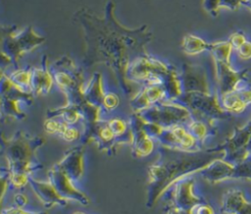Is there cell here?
<instances>
[{"instance_id": "b9f144b4", "label": "cell", "mask_w": 251, "mask_h": 214, "mask_svg": "<svg viewBox=\"0 0 251 214\" xmlns=\"http://www.w3.org/2000/svg\"><path fill=\"white\" fill-rule=\"evenodd\" d=\"M246 150L248 151V153H249V154H251V136H250V139H249V141H248V143H247Z\"/></svg>"}, {"instance_id": "9c48e42d", "label": "cell", "mask_w": 251, "mask_h": 214, "mask_svg": "<svg viewBox=\"0 0 251 214\" xmlns=\"http://www.w3.org/2000/svg\"><path fill=\"white\" fill-rule=\"evenodd\" d=\"M45 37L37 34L31 27H25L21 32L16 31L8 35L2 44V52L17 66L19 59L26 52L31 51L40 44L44 43Z\"/></svg>"}, {"instance_id": "1f68e13d", "label": "cell", "mask_w": 251, "mask_h": 214, "mask_svg": "<svg viewBox=\"0 0 251 214\" xmlns=\"http://www.w3.org/2000/svg\"><path fill=\"white\" fill-rule=\"evenodd\" d=\"M120 104V97L114 92H106L103 102H102V110L106 112H112L115 110Z\"/></svg>"}, {"instance_id": "ffe728a7", "label": "cell", "mask_w": 251, "mask_h": 214, "mask_svg": "<svg viewBox=\"0 0 251 214\" xmlns=\"http://www.w3.org/2000/svg\"><path fill=\"white\" fill-rule=\"evenodd\" d=\"M222 214H251V201L239 188H229L222 196Z\"/></svg>"}, {"instance_id": "f546056e", "label": "cell", "mask_w": 251, "mask_h": 214, "mask_svg": "<svg viewBox=\"0 0 251 214\" xmlns=\"http://www.w3.org/2000/svg\"><path fill=\"white\" fill-rule=\"evenodd\" d=\"M232 179L251 181V154L241 162L234 165Z\"/></svg>"}, {"instance_id": "8fae6325", "label": "cell", "mask_w": 251, "mask_h": 214, "mask_svg": "<svg viewBox=\"0 0 251 214\" xmlns=\"http://www.w3.org/2000/svg\"><path fill=\"white\" fill-rule=\"evenodd\" d=\"M155 140L161 146L179 151L195 152L204 149V146L188 132L185 125L163 128Z\"/></svg>"}, {"instance_id": "4dcf8cb0", "label": "cell", "mask_w": 251, "mask_h": 214, "mask_svg": "<svg viewBox=\"0 0 251 214\" xmlns=\"http://www.w3.org/2000/svg\"><path fill=\"white\" fill-rule=\"evenodd\" d=\"M11 185V177L8 167L0 166V212L2 210V203L4 196Z\"/></svg>"}, {"instance_id": "2e32d148", "label": "cell", "mask_w": 251, "mask_h": 214, "mask_svg": "<svg viewBox=\"0 0 251 214\" xmlns=\"http://www.w3.org/2000/svg\"><path fill=\"white\" fill-rule=\"evenodd\" d=\"M128 123L132 135L130 143L132 157L139 159L150 155L154 150L155 142L145 131L142 118L137 113H133L130 116Z\"/></svg>"}, {"instance_id": "e0dca14e", "label": "cell", "mask_w": 251, "mask_h": 214, "mask_svg": "<svg viewBox=\"0 0 251 214\" xmlns=\"http://www.w3.org/2000/svg\"><path fill=\"white\" fill-rule=\"evenodd\" d=\"M55 165L73 182L79 181L84 173V147L77 145L69 149Z\"/></svg>"}, {"instance_id": "f35d334b", "label": "cell", "mask_w": 251, "mask_h": 214, "mask_svg": "<svg viewBox=\"0 0 251 214\" xmlns=\"http://www.w3.org/2000/svg\"><path fill=\"white\" fill-rule=\"evenodd\" d=\"M14 202L18 207H24L27 203V196L23 192H18L14 196Z\"/></svg>"}, {"instance_id": "8992f818", "label": "cell", "mask_w": 251, "mask_h": 214, "mask_svg": "<svg viewBox=\"0 0 251 214\" xmlns=\"http://www.w3.org/2000/svg\"><path fill=\"white\" fill-rule=\"evenodd\" d=\"M171 67L172 65L146 53L135 58L129 64L126 78L130 82H137L142 86L163 84Z\"/></svg>"}, {"instance_id": "277c9868", "label": "cell", "mask_w": 251, "mask_h": 214, "mask_svg": "<svg viewBox=\"0 0 251 214\" xmlns=\"http://www.w3.org/2000/svg\"><path fill=\"white\" fill-rule=\"evenodd\" d=\"M50 71L54 82L66 95L67 103L82 107L87 103L84 98V79L82 70L78 68L73 59L67 55L63 56L52 65Z\"/></svg>"}, {"instance_id": "484cf974", "label": "cell", "mask_w": 251, "mask_h": 214, "mask_svg": "<svg viewBox=\"0 0 251 214\" xmlns=\"http://www.w3.org/2000/svg\"><path fill=\"white\" fill-rule=\"evenodd\" d=\"M219 99L223 109L229 115L241 114L248 107L236 90L219 95Z\"/></svg>"}, {"instance_id": "7402d4cb", "label": "cell", "mask_w": 251, "mask_h": 214, "mask_svg": "<svg viewBox=\"0 0 251 214\" xmlns=\"http://www.w3.org/2000/svg\"><path fill=\"white\" fill-rule=\"evenodd\" d=\"M233 172L234 164L226 161L223 157H219L203 168L198 175L210 184H219L232 179Z\"/></svg>"}, {"instance_id": "ba28073f", "label": "cell", "mask_w": 251, "mask_h": 214, "mask_svg": "<svg viewBox=\"0 0 251 214\" xmlns=\"http://www.w3.org/2000/svg\"><path fill=\"white\" fill-rule=\"evenodd\" d=\"M0 97H1V119L24 120L26 114L22 108L23 104L31 105L33 103V95L23 91L4 74L0 79Z\"/></svg>"}, {"instance_id": "f1b7e54d", "label": "cell", "mask_w": 251, "mask_h": 214, "mask_svg": "<svg viewBox=\"0 0 251 214\" xmlns=\"http://www.w3.org/2000/svg\"><path fill=\"white\" fill-rule=\"evenodd\" d=\"M232 50L233 48L227 40L210 43L209 51L212 53L214 61L230 62V55Z\"/></svg>"}, {"instance_id": "7c38bea8", "label": "cell", "mask_w": 251, "mask_h": 214, "mask_svg": "<svg viewBox=\"0 0 251 214\" xmlns=\"http://www.w3.org/2000/svg\"><path fill=\"white\" fill-rule=\"evenodd\" d=\"M250 136L251 120L243 127L236 128L233 134L227 137L225 142L217 145V147L224 152V159L235 165L244 160L249 155L248 151L246 150V146Z\"/></svg>"}, {"instance_id": "ac0fdd59", "label": "cell", "mask_w": 251, "mask_h": 214, "mask_svg": "<svg viewBox=\"0 0 251 214\" xmlns=\"http://www.w3.org/2000/svg\"><path fill=\"white\" fill-rule=\"evenodd\" d=\"M163 101H168L167 93L163 84L143 85L142 88L131 98L130 106L135 113H138Z\"/></svg>"}, {"instance_id": "4fadbf2b", "label": "cell", "mask_w": 251, "mask_h": 214, "mask_svg": "<svg viewBox=\"0 0 251 214\" xmlns=\"http://www.w3.org/2000/svg\"><path fill=\"white\" fill-rule=\"evenodd\" d=\"M179 79L183 92H205L212 93L214 90L211 86L208 72L202 65L184 63L179 71Z\"/></svg>"}, {"instance_id": "cb8c5ba5", "label": "cell", "mask_w": 251, "mask_h": 214, "mask_svg": "<svg viewBox=\"0 0 251 214\" xmlns=\"http://www.w3.org/2000/svg\"><path fill=\"white\" fill-rule=\"evenodd\" d=\"M46 118H60L70 125H75L79 121H82V114L79 107L67 103L62 107L47 110Z\"/></svg>"}, {"instance_id": "d6a6232c", "label": "cell", "mask_w": 251, "mask_h": 214, "mask_svg": "<svg viewBox=\"0 0 251 214\" xmlns=\"http://www.w3.org/2000/svg\"><path fill=\"white\" fill-rule=\"evenodd\" d=\"M246 40H247V37H246L245 33L241 30H237V31L233 32L232 34H230V36L227 39V41L232 46L233 50H236L237 48H239Z\"/></svg>"}, {"instance_id": "5b68a950", "label": "cell", "mask_w": 251, "mask_h": 214, "mask_svg": "<svg viewBox=\"0 0 251 214\" xmlns=\"http://www.w3.org/2000/svg\"><path fill=\"white\" fill-rule=\"evenodd\" d=\"M175 101L185 106L190 111L192 118L206 121L212 125L231 116L221 106L217 91L212 93L183 92Z\"/></svg>"}, {"instance_id": "8d00e7d4", "label": "cell", "mask_w": 251, "mask_h": 214, "mask_svg": "<svg viewBox=\"0 0 251 214\" xmlns=\"http://www.w3.org/2000/svg\"><path fill=\"white\" fill-rule=\"evenodd\" d=\"M0 214H47V213L44 211L32 212V211L25 210L23 207L11 206V207H7V208H2Z\"/></svg>"}, {"instance_id": "60d3db41", "label": "cell", "mask_w": 251, "mask_h": 214, "mask_svg": "<svg viewBox=\"0 0 251 214\" xmlns=\"http://www.w3.org/2000/svg\"><path fill=\"white\" fill-rule=\"evenodd\" d=\"M243 6L247 7V8L251 11V0H245V1L243 2Z\"/></svg>"}, {"instance_id": "5bb4252c", "label": "cell", "mask_w": 251, "mask_h": 214, "mask_svg": "<svg viewBox=\"0 0 251 214\" xmlns=\"http://www.w3.org/2000/svg\"><path fill=\"white\" fill-rule=\"evenodd\" d=\"M215 76L217 80V92L219 95L235 90L241 85L248 83V70H234L230 62L214 61Z\"/></svg>"}, {"instance_id": "d6986e66", "label": "cell", "mask_w": 251, "mask_h": 214, "mask_svg": "<svg viewBox=\"0 0 251 214\" xmlns=\"http://www.w3.org/2000/svg\"><path fill=\"white\" fill-rule=\"evenodd\" d=\"M28 185L45 208H52L54 206L64 207L69 202L59 194V192L49 181L42 182L34 179L33 176H31L28 180Z\"/></svg>"}, {"instance_id": "ab89813d", "label": "cell", "mask_w": 251, "mask_h": 214, "mask_svg": "<svg viewBox=\"0 0 251 214\" xmlns=\"http://www.w3.org/2000/svg\"><path fill=\"white\" fill-rule=\"evenodd\" d=\"M167 214H191L189 210H183L173 206H168Z\"/></svg>"}, {"instance_id": "7a4b0ae2", "label": "cell", "mask_w": 251, "mask_h": 214, "mask_svg": "<svg viewBox=\"0 0 251 214\" xmlns=\"http://www.w3.org/2000/svg\"><path fill=\"white\" fill-rule=\"evenodd\" d=\"M217 146L195 152L159 148V158L149 166L145 205L152 208L163 194L176 182L187 176L198 174L214 159L223 157Z\"/></svg>"}, {"instance_id": "3957f363", "label": "cell", "mask_w": 251, "mask_h": 214, "mask_svg": "<svg viewBox=\"0 0 251 214\" xmlns=\"http://www.w3.org/2000/svg\"><path fill=\"white\" fill-rule=\"evenodd\" d=\"M44 144V137L22 130L17 131L11 137H6L0 132V153L7 161L11 185L14 187H24L33 173L43 168L36 153Z\"/></svg>"}, {"instance_id": "d590c367", "label": "cell", "mask_w": 251, "mask_h": 214, "mask_svg": "<svg viewBox=\"0 0 251 214\" xmlns=\"http://www.w3.org/2000/svg\"><path fill=\"white\" fill-rule=\"evenodd\" d=\"M237 56L242 60H249L251 59V41L246 40L239 48L235 50Z\"/></svg>"}, {"instance_id": "e575fe53", "label": "cell", "mask_w": 251, "mask_h": 214, "mask_svg": "<svg viewBox=\"0 0 251 214\" xmlns=\"http://www.w3.org/2000/svg\"><path fill=\"white\" fill-rule=\"evenodd\" d=\"M221 0H203V8L213 17H217Z\"/></svg>"}, {"instance_id": "ee69618b", "label": "cell", "mask_w": 251, "mask_h": 214, "mask_svg": "<svg viewBox=\"0 0 251 214\" xmlns=\"http://www.w3.org/2000/svg\"><path fill=\"white\" fill-rule=\"evenodd\" d=\"M73 214H86V213H84V212H82V211H76V212H75V213H73Z\"/></svg>"}, {"instance_id": "d4e9b609", "label": "cell", "mask_w": 251, "mask_h": 214, "mask_svg": "<svg viewBox=\"0 0 251 214\" xmlns=\"http://www.w3.org/2000/svg\"><path fill=\"white\" fill-rule=\"evenodd\" d=\"M188 132L203 145L204 141L217 134V128L206 121L191 118L190 121L185 125Z\"/></svg>"}, {"instance_id": "7bdbcfd3", "label": "cell", "mask_w": 251, "mask_h": 214, "mask_svg": "<svg viewBox=\"0 0 251 214\" xmlns=\"http://www.w3.org/2000/svg\"><path fill=\"white\" fill-rule=\"evenodd\" d=\"M4 74H5V73L3 72V70L0 69V79L3 77ZM1 102H2V101H1V97H0V119H1Z\"/></svg>"}, {"instance_id": "30bf717a", "label": "cell", "mask_w": 251, "mask_h": 214, "mask_svg": "<svg viewBox=\"0 0 251 214\" xmlns=\"http://www.w3.org/2000/svg\"><path fill=\"white\" fill-rule=\"evenodd\" d=\"M162 197L168 202V206L183 210H190L196 204L205 201V199L196 191L194 175L184 177L175 183Z\"/></svg>"}, {"instance_id": "836d02e7", "label": "cell", "mask_w": 251, "mask_h": 214, "mask_svg": "<svg viewBox=\"0 0 251 214\" xmlns=\"http://www.w3.org/2000/svg\"><path fill=\"white\" fill-rule=\"evenodd\" d=\"M189 211L191 214H216L214 208L206 201L196 204Z\"/></svg>"}, {"instance_id": "9a60e30c", "label": "cell", "mask_w": 251, "mask_h": 214, "mask_svg": "<svg viewBox=\"0 0 251 214\" xmlns=\"http://www.w3.org/2000/svg\"><path fill=\"white\" fill-rule=\"evenodd\" d=\"M47 175L48 181L54 186V187L62 197H64L68 201L74 200L84 206L90 204V198L88 197V195L82 190L78 189L75 186V182H73L68 177V175H66L56 165L49 169Z\"/></svg>"}, {"instance_id": "44dd1931", "label": "cell", "mask_w": 251, "mask_h": 214, "mask_svg": "<svg viewBox=\"0 0 251 214\" xmlns=\"http://www.w3.org/2000/svg\"><path fill=\"white\" fill-rule=\"evenodd\" d=\"M54 83L53 76L50 71V65L47 57H42L41 65L32 68L30 87L33 96H42L50 92Z\"/></svg>"}, {"instance_id": "6da1fadb", "label": "cell", "mask_w": 251, "mask_h": 214, "mask_svg": "<svg viewBox=\"0 0 251 214\" xmlns=\"http://www.w3.org/2000/svg\"><path fill=\"white\" fill-rule=\"evenodd\" d=\"M115 1L108 0L103 18L83 7L74 14V19L81 25L84 31V66L107 65L115 74L125 94H129L131 86L126 78L128 66L135 58L147 53L145 46L152 40L153 33L146 25L134 29L122 26L115 17Z\"/></svg>"}, {"instance_id": "4316f807", "label": "cell", "mask_w": 251, "mask_h": 214, "mask_svg": "<svg viewBox=\"0 0 251 214\" xmlns=\"http://www.w3.org/2000/svg\"><path fill=\"white\" fill-rule=\"evenodd\" d=\"M180 48L187 55H198L204 51H209L210 43L197 35L186 34L182 38Z\"/></svg>"}, {"instance_id": "74e56055", "label": "cell", "mask_w": 251, "mask_h": 214, "mask_svg": "<svg viewBox=\"0 0 251 214\" xmlns=\"http://www.w3.org/2000/svg\"><path fill=\"white\" fill-rule=\"evenodd\" d=\"M245 0H221L220 8L225 7L230 10H237L241 5H243V2Z\"/></svg>"}, {"instance_id": "83f0119b", "label": "cell", "mask_w": 251, "mask_h": 214, "mask_svg": "<svg viewBox=\"0 0 251 214\" xmlns=\"http://www.w3.org/2000/svg\"><path fill=\"white\" fill-rule=\"evenodd\" d=\"M31 71L32 67H25L24 69H17L7 74L9 79L23 91L31 93L30 80H31ZM32 94V93H31ZM33 95V94H32Z\"/></svg>"}, {"instance_id": "52a82bcc", "label": "cell", "mask_w": 251, "mask_h": 214, "mask_svg": "<svg viewBox=\"0 0 251 214\" xmlns=\"http://www.w3.org/2000/svg\"><path fill=\"white\" fill-rule=\"evenodd\" d=\"M137 114L145 122L156 124L164 129L177 125H186L192 118L190 111L176 101H163Z\"/></svg>"}, {"instance_id": "603a6c76", "label": "cell", "mask_w": 251, "mask_h": 214, "mask_svg": "<svg viewBox=\"0 0 251 214\" xmlns=\"http://www.w3.org/2000/svg\"><path fill=\"white\" fill-rule=\"evenodd\" d=\"M84 98L85 100L102 110V102L103 98L106 94L103 85V77L100 73H94L88 81V83L84 86Z\"/></svg>"}]
</instances>
